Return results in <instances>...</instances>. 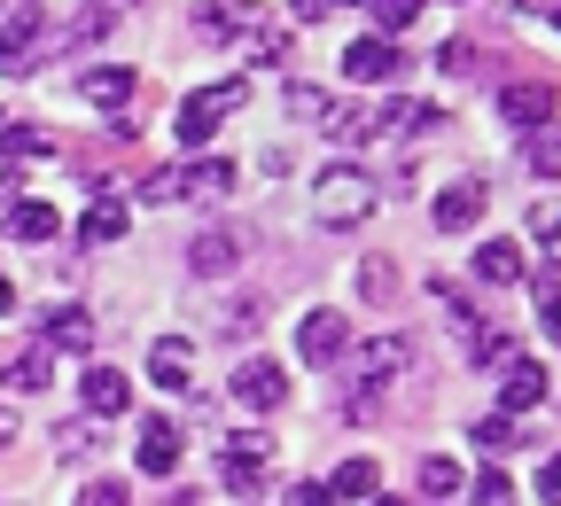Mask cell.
I'll list each match as a JSON object with an SVG mask.
<instances>
[{"instance_id":"10","label":"cell","mask_w":561,"mask_h":506,"mask_svg":"<svg viewBox=\"0 0 561 506\" xmlns=\"http://www.w3.org/2000/svg\"><path fill=\"white\" fill-rule=\"evenodd\" d=\"M500 110H507V125H523V133L553 125V79H515V87L500 94Z\"/></svg>"},{"instance_id":"27","label":"cell","mask_w":561,"mask_h":506,"mask_svg":"<svg viewBox=\"0 0 561 506\" xmlns=\"http://www.w3.org/2000/svg\"><path fill=\"white\" fill-rule=\"evenodd\" d=\"M460 460H445V452H430V460H421V491H430V498H460Z\"/></svg>"},{"instance_id":"29","label":"cell","mask_w":561,"mask_h":506,"mask_svg":"<svg viewBox=\"0 0 561 506\" xmlns=\"http://www.w3.org/2000/svg\"><path fill=\"white\" fill-rule=\"evenodd\" d=\"M515 437H523L515 413H483V421H476V445H483V452H515Z\"/></svg>"},{"instance_id":"32","label":"cell","mask_w":561,"mask_h":506,"mask_svg":"<svg viewBox=\"0 0 561 506\" xmlns=\"http://www.w3.org/2000/svg\"><path fill=\"white\" fill-rule=\"evenodd\" d=\"M0 149H9L16 164H32V157H47V149H55V140H47L39 125H9V140H0Z\"/></svg>"},{"instance_id":"5","label":"cell","mask_w":561,"mask_h":506,"mask_svg":"<svg viewBox=\"0 0 561 506\" xmlns=\"http://www.w3.org/2000/svg\"><path fill=\"white\" fill-rule=\"evenodd\" d=\"M413 367V343L405 335H367V343H351V382H359V390H382L390 375H405Z\"/></svg>"},{"instance_id":"26","label":"cell","mask_w":561,"mask_h":506,"mask_svg":"<svg viewBox=\"0 0 561 506\" xmlns=\"http://www.w3.org/2000/svg\"><path fill=\"white\" fill-rule=\"evenodd\" d=\"M328 491H335V506H351V498H375V460H343Z\"/></svg>"},{"instance_id":"8","label":"cell","mask_w":561,"mask_h":506,"mask_svg":"<svg viewBox=\"0 0 561 506\" xmlns=\"http://www.w3.org/2000/svg\"><path fill=\"white\" fill-rule=\"evenodd\" d=\"M297 350H305V367H335V358L351 350V320L343 312H305L297 320Z\"/></svg>"},{"instance_id":"12","label":"cell","mask_w":561,"mask_h":506,"mask_svg":"<svg viewBox=\"0 0 561 506\" xmlns=\"http://www.w3.org/2000/svg\"><path fill=\"white\" fill-rule=\"evenodd\" d=\"M483 203H491L483 180H453V187L437 195V227H445V234H468V227L483 219Z\"/></svg>"},{"instance_id":"34","label":"cell","mask_w":561,"mask_h":506,"mask_svg":"<svg viewBox=\"0 0 561 506\" xmlns=\"http://www.w3.org/2000/svg\"><path fill=\"white\" fill-rule=\"evenodd\" d=\"M289 117H305V125H328V94H320V87H289Z\"/></svg>"},{"instance_id":"20","label":"cell","mask_w":561,"mask_h":506,"mask_svg":"<svg viewBox=\"0 0 561 506\" xmlns=\"http://www.w3.org/2000/svg\"><path fill=\"white\" fill-rule=\"evenodd\" d=\"M476 280H491V288L523 280V250H515V242H483V250H476Z\"/></svg>"},{"instance_id":"45","label":"cell","mask_w":561,"mask_h":506,"mask_svg":"<svg viewBox=\"0 0 561 506\" xmlns=\"http://www.w3.org/2000/svg\"><path fill=\"white\" fill-rule=\"evenodd\" d=\"M375 506H405V498H375Z\"/></svg>"},{"instance_id":"41","label":"cell","mask_w":561,"mask_h":506,"mask_svg":"<svg viewBox=\"0 0 561 506\" xmlns=\"http://www.w3.org/2000/svg\"><path fill=\"white\" fill-rule=\"evenodd\" d=\"M538 312H546V335L561 343V288H553V297H538Z\"/></svg>"},{"instance_id":"18","label":"cell","mask_w":561,"mask_h":506,"mask_svg":"<svg viewBox=\"0 0 561 506\" xmlns=\"http://www.w3.org/2000/svg\"><path fill=\"white\" fill-rule=\"evenodd\" d=\"M398 70V47L390 39H351L343 47V79H390Z\"/></svg>"},{"instance_id":"14","label":"cell","mask_w":561,"mask_h":506,"mask_svg":"<svg viewBox=\"0 0 561 506\" xmlns=\"http://www.w3.org/2000/svg\"><path fill=\"white\" fill-rule=\"evenodd\" d=\"M79 398H87V413H94V421H117V413L133 405V382H125L117 367H87V382H79Z\"/></svg>"},{"instance_id":"33","label":"cell","mask_w":561,"mask_h":506,"mask_svg":"<svg viewBox=\"0 0 561 506\" xmlns=\"http://www.w3.org/2000/svg\"><path fill=\"white\" fill-rule=\"evenodd\" d=\"M359 297H375V304H390V297H398V273H390V257H367V273H359Z\"/></svg>"},{"instance_id":"23","label":"cell","mask_w":561,"mask_h":506,"mask_svg":"<svg viewBox=\"0 0 561 506\" xmlns=\"http://www.w3.org/2000/svg\"><path fill=\"white\" fill-rule=\"evenodd\" d=\"M430 125H437L430 102H390V110L375 117V133H398V140H405V133H430Z\"/></svg>"},{"instance_id":"1","label":"cell","mask_w":561,"mask_h":506,"mask_svg":"<svg viewBox=\"0 0 561 506\" xmlns=\"http://www.w3.org/2000/svg\"><path fill=\"white\" fill-rule=\"evenodd\" d=\"M375 180L359 172V164H328L320 172V187H312V210H320V227H359L367 210H375Z\"/></svg>"},{"instance_id":"24","label":"cell","mask_w":561,"mask_h":506,"mask_svg":"<svg viewBox=\"0 0 561 506\" xmlns=\"http://www.w3.org/2000/svg\"><path fill=\"white\" fill-rule=\"evenodd\" d=\"M530 234H538V250H546L538 265L561 273V210H553V203H530Z\"/></svg>"},{"instance_id":"40","label":"cell","mask_w":561,"mask_h":506,"mask_svg":"<svg viewBox=\"0 0 561 506\" xmlns=\"http://www.w3.org/2000/svg\"><path fill=\"white\" fill-rule=\"evenodd\" d=\"M538 498H553V506H561V460H546V468H538Z\"/></svg>"},{"instance_id":"15","label":"cell","mask_w":561,"mask_h":506,"mask_svg":"<svg viewBox=\"0 0 561 506\" xmlns=\"http://www.w3.org/2000/svg\"><path fill=\"white\" fill-rule=\"evenodd\" d=\"M79 102H94V110H125V102H133V70H125V62H94L87 79H79Z\"/></svg>"},{"instance_id":"3","label":"cell","mask_w":561,"mask_h":506,"mask_svg":"<svg viewBox=\"0 0 561 506\" xmlns=\"http://www.w3.org/2000/svg\"><path fill=\"white\" fill-rule=\"evenodd\" d=\"M149 195H157V203H227V195H234V164H227V157H195V164H180V172H157Z\"/></svg>"},{"instance_id":"31","label":"cell","mask_w":561,"mask_h":506,"mask_svg":"<svg viewBox=\"0 0 561 506\" xmlns=\"http://www.w3.org/2000/svg\"><path fill=\"white\" fill-rule=\"evenodd\" d=\"M468 358L476 367H507V335L500 327H468Z\"/></svg>"},{"instance_id":"35","label":"cell","mask_w":561,"mask_h":506,"mask_svg":"<svg viewBox=\"0 0 561 506\" xmlns=\"http://www.w3.org/2000/svg\"><path fill=\"white\" fill-rule=\"evenodd\" d=\"M476 506H515V483H507L500 468H483V475H476Z\"/></svg>"},{"instance_id":"11","label":"cell","mask_w":561,"mask_h":506,"mask_svg":"<svg viewBox=\"0 0 561 506\" xmlns=\"http://www.w3.org/2000/svg\"><path fill=\"white\" fill-rule=\"evenodd\" d=\"M546 367L538 358H507V375H500V413H530V405H546Z\"/></svg>"},{"instance_id":"44","label":"cell","mask_w":561,"mask_h":506,"mask_svg":"<svg viewBox=\"0 0 561 506\" xmlns=\"http://www.w3.org/2000/svg\"><path fill=\"white\" fill-rule=\"evenodd\" d=\"M9 304H16V297H9V280H0V312H9Z\"/></svg>"},{"instance_id":"13","label":"cell","mask_w":561,"mask_h":506,"mask_svg":"<svg viewBox=\"0 0 561 506\" xmlns=\"http://www.w3.org/2000/svg\"><path fill=\"white\" fill-rule=\"evenodd\" d=\"M140 475H172L180 468V428L164 421V413H149V421H140Z\"/></svg>"},{"instance_id":"7","label":"cell","mask_w":561,"mask_h":506,"mask_svg":"<svg viewBox=\"0 0 561 506\" xmlns=\"http://www.w3.org/2000/svg\"><path fill=\"white\" fill-rule=\"evenodd\" d=\"M257 24H265V16L242 9V0H203V9H195V39H210V47H250Z\"/></svg>"},{"instance_id":"4","label":"cell","mask_w":561,"mask_h":506,"mask_svg":"<svg viewBox=\"0 0 561 506\" xmlns=\"http://www.w3.org/2000/svg\"><path fill=\"white\" fill-rule=\"evenodd\" d=\"M47 9L39 0H24V9H9V24H0V70H9V79H24V70L47 55Z\"/></svg>"},{"instance_id":"30","label":"cell","mask_w":561,"mask_h":506,"mask_svg":"<svg viewBox=\"0 0 561 506\" xmlns=\"http://www.w3.org/2000/svg\"><path fill=\"white\" fill-rule=\"evenodd\" d=\"M367 9H375L382 39H398V32H413V16H421V0H367Z\"/></svg>"},{"instance_id":"17","label":"cell","mask_w":561,"mask_h":506,"mask_svg":"<svg viewBox=\"0 0 561 506\" xmlns=\"http://www.w3.org/2000/svg\"><path fill=\"white\" fill-rule=\"evenodd\" d=\"M187 265H195L203 280H219V273H234V265H242V242H234V234H219V227H210V234H195V250H187Z\"/></svg>"},{"instance_id":"43","label":"cell","mask_w":561,"mask_h":506,"mask_svg":"<svg viewBox=\"0 0 561 506\" xmlns=\"http://www.w3.org/2000/svg\"><path fill=\"white\" fill-rule=\"evenodd\" d=\"M102 9H110V16H125V9H133V0H102Z\"/></svg>"},{"instance_id":"37","label":"cell","mask_w":561,"mask_h":506,"mask_svg":"<svg viewBox=\"0 0 561 506\" xmlns=\"http://www.w3.org/2000/svg\"><path fill=\"white\" fill-rule=\"evenodd\" d=\"M16 195H24V164L0 149V203H16Z\"/></svg>"},{"instance_id":"28","label":"cell","mask_w":561,"mask_h":506,"mask_svg":"<svg viewBox=\"0 0 561 506\" xmlns=\"http://www.w3.org/2000/svg\"><path fill=\"white\" fill-rule=\"evenodd\" d=\"M530 172L538 180H561V125H538L530 133Z\"/></svg>"},{"instance_id":"42","label":"cell","mask_w":561,"mask_h":506,"mask_svg":"<svg viewBox=\"0 0 561 506\" xmlns=\"http://www.w3.org/2000/svg\"><path fill=\"white\" fill-rule=\"evenodd\" d=\"M0 445H16V413L9 405H0Z\"/></svg>"},{"instance_id":"25","label":"cell","mask_w":561,"mask_h":506,"mask_svg":"<svg viewBox=\"0 0 561 506\" xmlns=\"http://www.w3.org/2000/svg\"><path fill=\"white\" fill-rule=\"evenodd\" d=\"M117 234H125V210H117V203H94L87 219H79V242H87V250H102V242H117Z\"/></svg>"},{"instance_id":"2","label":"cell","mask_w":561,"mask_h":506,"mask_svg":"<svg viewBox=\"0 0 561 506\" xmlns=\"http://www.w3.org/2000/svg\"><path fill=\"white\" fill-rule=\"evenodd\" d=\"M242 102H250V87H242V79H219V87H203V94H187V102H180V117H172V133H180V149H203V140L219 133V125H227V117H234Z\"/></svg>"},{"instance_id":"16","label":"cell","mask_w":561,"mask_h":506,"mask_svg":"<svg viewBox=\"0 0 561 506\" xmlns=\"http://www.w3.org/2000/svg\"><path fill=\"white\" fill-rule=\"evenodd\" d=\"M149 375H157L164 390H187V382H195V350H187L180 335H157V343H149Z\"/></svg>"},{"instance_id":"22","label":"cell","mask_w":561,"mask_h":506,"mask_svg":"<svg viewBox=\"0 0 561 506\" xmlns=\"http://www.w3.org/2000/svg\"><path fill=\"white\" fill-rule=\"evenodd\" d=\"M0 382H9L16 398L47 390V343H39V350H16V358H9V375H0Z\"/></svg>"},{"instance_id":"38","label":"cell","mask_w":561,"mask_h":506,"mask_svg":"<svg viewBox=\"0 0 561 506\" xmlns=\"http://www.w3.org/2000/svg\"><path fill=\"white\" fill-rule=\"evenodd\" d=\"M289 506H335V491H328V483H297Z\"/></svg>"},{"instance_id":"36","label":"cell","mask_w":561,"mask_h":506,"mask_svg":"<svg viewBox=\"0 0 561 506\" xmlns=\"http://www.w3.org/2000/svg\"><path fill=\"white\" fill-rule=\"evenodd\" d=\"M55 445H62V460H87V452H94V421H70Z\"/></svg>"},{"instance_id":"39","label":"cell","mask_w":561,"mask_h":506,"mask_svg":"<svg viewBox=\"0 0 561 506\" xmlns=\"http://www.w3.org/2000/svg\"><path fill=\"white\" fill-rule=\"evenodd\" d=\"M79 506H125V483H110V475H102V483H94Z\"/></svg>"},{"instance_id":"6","label":"cell","mask_w":561,"mask_h":506,"mask_svg":"<svg viewBox=\"0 0 561 506\" xmlns=\"http://www.w3.org/2000/svg\"><path fill=\"white\" fill-rule=\"evenodd\" d=\"M265 468H273V437H265V428H242V437L219 445V475H227L234 491H257Z\"/></svg>"},{"instance_id":"21","label":"cell","mask_w":561,"mask_h":506,"mask_svg":"<svg viewBox=\"0 0 561 506\" xmlns=\"http://www.w3.org/2000/svg\"><path fill=\"white\" fill-rule=\"evenodd\" d=\"M47 343H55V350H87V343H94V320H87L79 304H62V312H47Z\"/></svg>"},{"instance_id":"19","label":"cell","mask_w":561,"mask_h":506,"mask_svg":"<svg viewBox=\"0 0 561 506\" xmlns=\"http://www.w3.org/2000/svg\"><path fill=\"white\" fill-rule=\"evenodd\" d=\"M55 203H32V195H16V210H9V234L16 242H55Z\"/></svg>"},{"instance_id":"9","label":"cell","mask_w":561,"mask_h":506,"mask_svg":"<svg viewBox=\"0 0 561 506\" xmlns=\"http://www.w3.org/2000/svg\"><path fill=\"white\" fill-rule=\"evenodd\" d=\"M227 398H234V405H250V413H273L280 398H289V382H280V367H273V358H250V367L227 382Z\"/></svg>"}]
</instances>
